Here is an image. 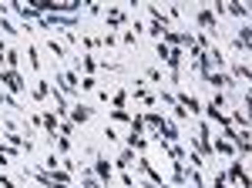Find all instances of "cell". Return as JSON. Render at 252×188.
Wrapping results in <instances>:
<instances>
[{
  "label": "cell",
  "mask_w": 252,
  "mask_h": 188,
  "mask_svg": "<svg viewBox=\"0 0 252 188\" xmlns=\"http://www.w3.org/2000/svg\"><path fill=\"white\" fill-rule=\"evenodd\" d=\"M0 84H3V91L14 94V97L27 91V77L20 74V71H10V67H0Z\"/></svg>",
  "instance_id": "cell-1"
},
{
  "label": "cell",
  "mask_w": 252,
  "mask_h": 188,
  "mask_svg": "<svg viewBox=\"0 0 252 188\" xmlns=\"http://www.w3.org/2000/svg\"><path fill=\"white\" fill-rule=\"evenodd\" d=\"M104 27H108V31L128 27V10H125V7H108V10H104Z\"/></svg>",
  "instance_id": "cell-2"
},
{
  "label": "cell",
  "mask_w": 252,
  "mask_h": 188,
  "mask_svg": "<svg viewBox=\"0 0 252 188\" xmlns=\"http://www.w3.org/2000/svg\"><path fill=\"white\" fill-rule=\"evenodd\" d=\"M91 175H94L97 182L108 188V185H111V178H115V171H111V161H108L104 155H94V168H91Z\"/></svg>",
  "instance_id": "cell-3"
},
{
  "label": "cell",
  "mask_w": 252,
  "mask_h": 188,
  "mask_svg": "<svg viewBox=\"0 0 252 188\" xmlns=\"http://www.w3.org/2000/svg\"><path fill=\"white\" fill-rule=\"evenodd\" d=\"M202 81H205L212 91H225V88H232V84H235L232 77H229V71H209V74L202 77Z\"/></svg>",
  "instance_id": "cell-4"
},
{
  "label": "cell",
  "mask_w": 252,
  "mask_h": 188,
  "mask_svg": "<svg viewBox=\"0 0 252 188\" xmlns=\"http://www.w3.org/2000/svg\"><path fill=\"white\" fill-rule=\"evenodd\" d=\"M131 94H135V101H141L148 111H155V108H158V97L148 91V84H145V81H135V91H131Z\"/></svg>",
  "instance_id": "cell-5"
},
{
  "label": "cell",
  "mask_w": 252,
  "mask_h": 188,
  "mask_svg": "<svg viewBox=\"0 0 252 188\" xmlns=\"http://www.w3.org/2000/svg\"><path fill=\"white\" fill-rule=\"evenodd\" d=\"M175 101H178V104H182V108L189 111V118H198V114H202V101H198L195 94L182 91V94H175Z\"/></svg>",
  "instance_id": "cell-6"
},
{
  "label": "cell",
  "mask_w": 252,
  "mask_h": 188,
  "mask_svg": "<svg viewBox=\"0 0 252 188\" xmlns=\"http://www.w3.org/2000/svg\"><path fill=\"white\" fill-rule=\"evenodd\" d=\"M249 40H252V27H249V24H242V27H239V34L232 37V51L249 54Z\"/></svg>",
  "instance_id": "cell-7"
},
{
  "label": "cell",
  "mask_w": 252,
  "mask_h": 188,
  "mask_svg": "<svg viewBox=\"0 0 252 188\" xmlns=\"http://www.w3.org/2000/svg\"><path fill=\"white\" fill-rule=\"evenodd\" d=\"M91 114H94V108H91V104H84V101H78V104L71 108V114H67V121H71V125H84Z\"/></svg>",
  "instance_id": "cell-8"
},
{
  "label": "cell",
  "mask_w": 252,
  "mask_h": 188,
  "mask_svg": "<svg viewBox=\"0 0 252 188\" xmlns=\"http://www.w3.org/2000/svg\"><path fill=\"white\" fill-rule=\"evenodd\" d=\"M135 161H138L135 151H131V148H121V151H118V158H115V168L118 171H131V168H135Z\"/></svg>",
  "instance_id": "cell-9"
},
{
  "label": "cell",
  "mask_w": 252,
  "mask_h": 188,
  "mask_svg": "<svg viewBox=\"0 0 252 188\" xmlns=\"http://www.w3.org/2000/svg\"><path fill=\"white\" fill-rule=\"evenodd\" d=\"M51 91H54V84H51L47 77H37V81H34V91H31V97H34V101H47V97H51Z\"/></svg>",
  "instance_id": "cell-10"
},
{
  "label": "cell",
  "mask_w": 252,
  "mask_h": 188,
  "mask_svg": "<svg viewBox=\"0 0 252 188\" xmlns=\"http://www.w3.org/2000/svg\"><path fill=\"white\" fill-rule=\"evenodd\" d=\"M125 148H131V151H138V155H145V151H148V138H145V134L128 131V138H125Z\"/></svg>",
  "instance_id": "cell-11"
},
{
  "label": "cell",
  "mask_w": 252,
  "mask_h": 188,
  "mask_svg": "<svg viewBox=\"0 0 252 188\" xmlns=\"http://www.w3.org/2000/svg\"><path fill=\"white\" fill-rule=\"evenodd\" d=\"M225 14H232V17H239L242 24H249V3H239V0H232V3H225Z\"/></svg>",
  "instance_id": "cell-12"
},
{
  "label": "cell",
  "mask_w": 252,
  "mask_h": 188,
  "mask_svg": "<svg viewBox=\"0 0 252 188\" xmlns=\"http://www.w3.org/2000/svg\"><path fill=\"white\" fill-rule=\"evenodd\" d=\"M212 155H225V158H239L235 148L225 141V138H212Z\"/></svg>",
  "instance_id": "cell-13"
},
{
  "label": "cell",
  "mask_w": 252,
  "mask_h": 188,
  "mask_svg": "<svg viewBox=\"0 0 252 188\" xmlns=\"http://www.w3.org/2000/svg\"><path fill=\"white\" fill-rule=\"evenodd\" d=\"M125 108H128V88L111 94V111H125Z\"/></svg>",
  "instance_id": "cell-14"
},
{
  "label": "cell",
  "mask_w": 252,
  "mask_h": 188,
  "mask_svg": "<svg viewBox=\"0 0 252 188\" xmlns=\"http://www.w3.org/2000/svg\"><path fill=\"white\" fill-rule=\"evenodd\" d=\"M3 67L20 71V51H17V47H7V54H3Z\"/></svg>",
  "instance_id": "cell-15"
},
{
  "label": "cell",
  "mask_w": 252,
  "mask_h": 188,
  "mask_svg": "<svg viewBox=\"0 0 252 188\" xmlns=\"http://www.w3.org/2000/svg\"><path fill=\"white\" fill-rule=\"evenodd\" d=\"M78 175H81V188H104L94 175H91V168H78Z\"/></svg>",
  "instance_id": "cell-16"
},
{
  "label": "cell",
  "mask_w": 252,
  "mask_h": 188,
  "mask_svg": "<svg viewBox=\"0 0 252 188\" xmlns=\"http://www.w3.org/2000/svg\"><path fill=\"white\" fill-rule=\"evenodd\" d=\"M185 161H189V165H192L195 171H202L205 165H209V161H205V158H202V155H198L195 148H189V151H185Z\"/></svg>",
  "instance_id": "cell-17"
},
{
  "label": "cell",
  "mask_w": 252,
  "mask_h": 188,
  "mask_svg": "<svg viewBox=\"0 0 252 188\" xmlns=\"http://www.w3.org/2000/svg\"><path fill=\"white\" fill-rule=\"evenodd\" d=\"M47 51H51V54H54V61H58V57H67V47H64V44H61V40L54 37V34H51V37H47Z\"/></svg>",
  "instance_id": "cell-18"
},
{
  "label": "cell",
  "mask_w": 252,
  "mask_h": 188,
  "mask_svg": "<svg viewBox=\"0 0 252 188\" xmlns=\"http://www.w3.org/2000/svg\"><path fill=\"white\" fill-rule=\"evenodd\" d=\"M0 104H3V108H10V111H24V104H20L14 94H7L3 88H0Z\"/></svg>",
  "instance_id": "cell-19"
},
{
  "label": "cell",
  "mask_w": 252,
  "mask_h": 188,
  "mask_svg": "<svg viewBox=\"0 0 252 188\" xmlns=\"http://www.w3.org/2000/svg\"><path fill=\"white\" fill-rule=\"evenodd\" d=\"M205 57H209V61H212V71L215 67H225V54H222V51H219V47H209V51H205Z\"/></svg>",
  "instance_id": "cell-20"
},
{
  "label": "cell",
  "mask_w": 252,
  "mask_h": 188,
  "mask_svg": "<svg viewBox=\"0 0 252 188\" xmlns=\"http://www.w3.org/2000/svg\"><path fill=\"white\" fill-rule=\"evenodd\" d=\"M81 47H84V54H94V51H101V37L84 34V37H81Z\"/></svg>",
  "instance_id": "cell-21"
},
{
  "label": "cell",
  "mask_w": 252,
  "mask_h": 188,
  "mask_svg": "<svg viewBox=\"0 0 252 188\" xmlns=\"http://www.w3.org/2000/svg\"><path fill=\"white\" fill-rule=\"evenodd\" d=\"M54 168H61V155L54 148H51V155L44 158V165H40V171H54Z\"/></svg>",
  "instance_id": "cell-22"
},
{
  "label": "cell",
  "mask_w": 252,
  "mask_h": 188,
  "mask_svg": "<svg viewBox=\"0 0 252 188\" xmlns=\"http://www.w3.org/2000/svg\"><path fill=\"white\" fill-rule=\"evenodd\" d=\"M111 125H131V111H108Z\"/></svg>",
  "instance_id": "cell-23"
},
{
  "label": "cell",
  "mask_w": 252,
  "mask_h": 188,
  "mask_svg": "<svg viewBox=\"0 0 252 188\" xmlns=\"http://www.w3.org/2000/svg\"><path fill=\"white\" fill-rule=\"evenodd\" d=\"M101 47H104V51H115V47H118V31H104V37H101Z\"/></svg>",
  "instance_id": "cell-24"
},
{
  "label": "cell",
  "mask_w": 252,
  "mask_h": 188,
  "mask_svg": "<svg viewBox=\"0 0 252 188\" xmlns=\"http://www.w3.org/2000/svg\"><path fill=\"white\" fill-rule=\"evenodd\" d=\"M84 10H88L91 17H104V7H101L97 0H84Z\"/></svg>",
  "instance_id": "cell-25"
},
{
  "label": "cell",
  "mask_w": 252,
  "mask_h": 188,
  "mask_svg": "<svg viewBox=\"0 0 252 188\" xmlns=\"http://www.w3.org/2000/svg\"><path fill=\"white\" fill-rule=\"evenodd\" d=\"M27 61H31V67L40 71V57H37V44H27Z\"/></svg>",
  "instance_id": "cell-26"
},
{
  "label": "cell",
  "mask_w": 252,
  "mask_h": 188,
  "mask_svg": "<svg viewBox=\"0 0 252 188\" xmlns=\"http://www.w3.org/2000/svg\"><path fill=\"white\" fill-rule=\"evenodd\" d=\"M54 145H58L61 155H67V151H71V138H67V134H58V138H54Z\"/></svg>",
  "instance_id": "cell-27"
},
{
  "label": "cell",
  "mask_w": 252,
  "mask_h": 188,
  "mask_svg": "<svg viewBox=\"0 0 252 188\" xmlns=\"http://www.w3.org/2000/svg\"><path fill=\"white\" fill-rule=\"evenodd\" d=\"M0 31H3L7 37H17V34H20V31H17V27H14V24H10L7 17H0Z\"/></svg>",
  "instance_id": "cell-28"
},
{
  "label": "cell",
  "mask_w": 252,
  "mask_h": 188,
  "mask_svg": "<svg viewBox=\"0 0 252 188\" xmlns=\"http://www.w3.org/2000/svg\"><path fill=\"white\" fill-rule=\"evenodd\" d=\"M145 81H152V84H161V67H148V71H145Z\"/></svg>",
  "instance_id": "cell-29"
},
{
  "label": "cell",
  "mask_w": 252,
  "mask_h": 188,
  "mask_svg": "<svg viewBox=\"0 0 252 188\" xmlns=\"http://www.w3.org/2000/svg\"><path fill=\"white\" fill-rule=\"evenodd\" d=\"M78 91H97V77H81Z\"/></svg>",
  "instance_id": "cell-30"
},
{
  "label": "cell",
  "mask_w": 252,
  "mask_h": 188,
  "mask_svg": "<svg viewBox=\"0 0 252 188\" xmlns=\"http://www.w3.org/2000/svg\"><path fill=\"white\" fill-rule=\"evenodd\" d=\"M155 57L165 64V61H168V44H161V40H158V44H155Z\"/></svg>",
  "instance_id": "cell-31"
},
{
  "label": "cell",
  "mask_w": 252,
  "mask_h": 188,
  "mask_svg": "<svg viewBox=\"0 0 252 188\" xmlns=\"http://www.w3.org/2000/svg\"><path fill=\"white\" fill-rule=\"evenodd\" d=\"M172 118H175V121H185V118H189V111H185V108H182V104L175 101V108H172Z\"/></svg>",
  "instance_id": "cell-32"
},
{
  "label": "cell",
  "mask_w": 252,
  "mask_h": 188,
  "mask_svg": "<svg viewBox=\"0 0 252 188\" xmlns=\"http://www.w3.org/2000/svg\"><path fill=\"white\" fill-rule=\"evenodd\" d=\"M64 47H78V34L74 31H64Z\"/></svg>",
  "instance_id": "cell-33"
},
{
  "label": "cell",
  "mask_w": 252,
  "mask_h": 188,
  "mask_svg": "<svg viewBox=\"0 0 252 188\" xmlns=\"http://www.w3.org/2000/svg\"><path fill=\"white\" fill-rule=\"evenodd\" d=\"M121 185L125 188H138V182L131 178V171H121Z\"/></svg>",
  "instance_id": "cell-34"
},
{
  "label": "cell",
  "mask_w": 252,
  "mask_h": 188,
  "mask_svg": "<svg viewBox=\"0 0 252 188\" xmlns=\"http://www.w3.org/2000/svg\"><path fill=\"white\" fill-rule=\"evenodd\" d=\"M209 101H212L215 108H222V104H225V94H222V91H212V97H209Z\"/></svg>",
  "instance_id": "cell-35"
},
{
  "label": "cell",
  "mask_w": 252,
  "mask_h": 188,
  "mask_svg": "<svg viewBox=\"0 0 252 188\" xmlns=\"http://www.w3.org/2000/svg\"><path fill=\"white\" fill-rule=\"evenodd\" d=\"M104 138H108V141H121L118 131H115V125H104Z\"/></svg>",
  "instance_id": "cell-36"
},
{
  "label": "cell",
  "mask_w": 252,
  "mask_h": 188,
  "mask_svg": "<svg viewBox=\"0 0 252 188\" xmlns=\"http://www.w3.org/2000/svg\"><path fill=\"white\" fill-rule=\"evenodd\" d=\"M161 101H165L168 108H175V94H172V91H165V88H161Z\"/></svg>",
  "instance_id": "cell-37"
},
{
  "label": "cell",
  "mask_w": 252,
  "mask_h": 188,
  "mask_svg": "<svg viewBox=\"0 0 252 188\" xmlns=\"http://www.w3.org/2000/svg\"><path fill=\"white\" fill-rule=\"evenodd\" d=\"M97 101H101V104H108V101H111V94H108V88H97Z\"/></svg>",
  "instance_id": "cell-38"
},
{
  "label": "cell",
  "mask_w": 252,
  "mask_h": 188,
  "mask_svg": "<svg viewBox=\"0 0 252 188\" xmlns=\"http://www.w3.org/2000/svg\"><path fill=\"white\" fill-rule=\"evenodd\" d=\"M0 188H17V185H14V182H10V178H7V175L0 171Z\"/></svg>",
  "instance_id": "cell-39"
},
{
  "label": "cell",
  "mask_w": 252,
  "mask_h": 188,
  "mask_svg": "<svg viewBox=\"0 0 252 188\" xmlns=\"http://www.w3.org/2000/svg\"><path fill=\"white\" fill-rule=\"evenodd\" d=\"M7 165H10V158H7V155H0V171L7 168Z\"/></svg>",
  "instance_id": "cell-40"
}]
</instances>
